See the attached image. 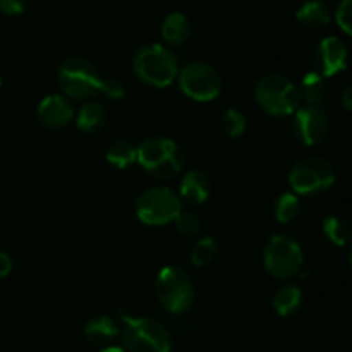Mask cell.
Returning a JSON list of instances; mask_svg holds the SVG:
<instances>
[{"label":"cell","instance_id":"obj_9","mask_svg":"<svg viewBox=\"0 0 352 352\" xmlns=\"http://www.w3.org/2000/svg\"><path fill=\"white\" fill-rule=\"evenodd\" d=\"M336 182V168L329 160L308 157L294 164L289 172V184L296 195H318L332 188Z\"/></svg>","mask_w":352,"mask_h":352},{"label":"cell","instance_id":"obj_1","mask_svg":"<svg viewBox=\"0 0 352 352\" xmlns=\"http://www.w3.org/2000/svg\"><path fill=\"white\" fill-rule=\"evenodd\" d=\"M124 323L122 342L126 352H170L172 337L164 323L150 316H134L126 309H119Z\"/></svg>","mask_w":352,"mask_h":352},{"label":"cell","instance_id":"obj_23","mask_svg":"<svg viewBox=\"0 0 352 352\" xmlns=\"http://www.w3.org/2000/svg\"><path fill=\"white\" fill-rule=\"evenodd\" d=\"M301 203H299L298 195L294 192H282L277 198L274 206L275 219L280 223H289L299 215V208H301Z\"/></svg>","mask_w":352,"mask_h":352},{"label":"cell","instance_id":"obj_21","mask_svg":"<svg viewBox=\"0 0 352 352\" xmlns=\"http://www.w3.org/2000/svg\"><path fill=\"white\" fill-rule=\"evenodd\" d=\"M107 162L117 168H127L136 162V146L126 140H117L107 148Z\"/></svg>","mask_w":352,"mask_h":352},{"label":"cell","instance_id":"obj_2","mask_svg":"<svg viewBox=\"0 0 352 352\" xmlns=\"http://www.w3.org/2000/svg\"><path fill=\"white\" fill-rule=\"evenodd\" d=\"M136 162L157 179H172L184 168V151L168 138H148L136 146Z\"/></svg>","mask_w":352,"mask_h":352},{"label":"cell","instance_id":"obj_10","mask_svg":"<svg viewBox=\"0 0 352 352\" xmlns=\"http://www.w3.org/2000/svg\"><path fill=\"white\" fill-rule=\"evenodd\" d=\"M177 76L182 93L196 102L215 100L222 91V78L219 71L205 62H192Z\"/></svg>","mask_w":352,"mask_h":352},{"label":"cell","instance_id":"obj_17","mask_svg":"<svg viewBox=\"0 0 352 352\" xmlns=\"http://www.w3.org/2000/svg\"><path fill=\"white\" fill-rule=\"evenodd\" d=\"M107 112L105 107L100 102H88L79 109L78 116H76V126L81 133L93 134L98 133L103 126H105Z\"/></svg>","mask_w":352,"mask_h":352},{"label":"cell","instance_id":"obj_18","mask_svg":"<svg viewBox=\"0 0 352 352\" xmlns=\"http://www.w3.org/2000/svg\"><path fill=\"white\" fill-rule=\"evenodd\" d=\"M296 17L306 28H315L316 30V28H323L330 23L332 12H330L329 6L322 0H308L299 7Z\"/></svg>","mask_w":352,"mask_h":352},{"label":"cell","instance_id":"obj_25","mask_svg":"<svg viewBox=\"0 0 352 352\" xmlns=\"http://www.w3.org/2000/svg\"><path fill=\"white\" fill-rule=\"evenodd\" d=\"M220 127L229 138H237L246 131V116L236 109H229L220 117Z\"/></svg>","mask_w":352,"mask_h":352},{"label":"cell","instance_id":"obj_19","mask_svg":"<svg viewBox=\"0 0 352 352\" xmlns=\"http://www.w3.org/2000/svg\"><path fill=\"white\" fill-rule=\"evenodd\" d=\"M302 305V292L298 285L285 284L275 292L274 296V308L280 316L287 318V316L296 315Z\"/></svg>","mask_w":352,"mask_h":352},{"label":"cell","instance_id":"obj_8","mask_svg":"<svg viewBox=\"0 0 352 352\" xmlns=\"http://www.w3.org/2000/svg\"><path fill=\"white\" fill-rule=\"evenodd\" d=\"M302 254L301 244L291 236H274L267 243L263 251V263L268 274L274 275L275 278H292L301 274Z\"/></svg>","mask_w":352,"mask_h":352},{"label":"cell","instance_id":"obj_13","mask_svg":"<svg viewBox=\"0 0 352 352\" xmlns=\"http://www.w3.org/2000/svg\"><path fill=\"white\" fill-rule=\"evenodd\" d=\"M36 117L45 127L58 129L67 126L74 117V105L71 98L62 95H48L40 102L36 109Z\"/></svg>","mask_w":352,"mask_h":352},{"label":"cell","instance_id":"obj_12","mask_svg":"<svg viewBox=\"0 0 352 352\" xmlns=\"http://www.w3.org/2000/svg\"><path fill=\"white\" fill-rule=\"evenodd\" d=\"M315 65L322 78H332L347 65V48L336 36L323 38L315 52Z\"/></svg>","mask_w":352,"mask_h":352},{"label":"cell","instance_id":"obj_5","mask_svg":"<svg viewBox=\"0 0 352 352\" xmlns=\"http://www.w3.org/2000/svg\"><path fill=\"white\" fill-rule=\"evenodd\" d=\"M155 291L162 308L174 315L186 313L195 301L191 277L179 267H164L157 275Z\"/></svg>","mask_w":352,"mask_h":352},{"label":"cell","instance_id":"obj_3","mask_svg":"<svg viewBox=\"0 0 352 352\" xmlns=\"http://www.w3.org/2000/svg\"><path fill=\"white\" fill-rule=\"evenodd\" d=\"M133 69L138 78L155 88L172 85L179 74L177 57L167 47L158 43L144 45L136 52Z\"/></svg>","mask_w":352,"mask_h":352},{"label":"cell","instance_id":"obj_33","mask_svg":"<svg viewBox=\"0 0 352 352\" xmlns=\"http://www.w3.org/2000/svg\"><path fill=\"white\" fill-rule=\"evenodd\" d=\"M0 85H2V79H0Z\"/></svg>","mask_w":352,"mask_h":352},{"label":"cell","instance_id":"obj_24","mask_svg":"<svg viewBox=\"0 0 352 352\" xmlns=\"http://www.w3.org/2000/svg\"><path fill=\"white\" fill-rule=\"evenodd\" d=\"M217 253V241L213 237H203L198 243L195 244L191 251V263L196 268L206 267L208 263H212V260L215 258Z\"/></svg>","mask_w":352,"mask_h":352},{"label":"cell","instance_id":"obj_31","mask_svg":"<svg viewBox=\"0 0 352 352\" xmlns=\"http://www.w3.org/2000/svg\"><path fill=\"white\" fill-rule=\"evenodd\" d=\"M351 93H352V89L351 88H346V91H344V95H342V102H344V107H346V110H351V107H352V103H351Z\"/></svg>","mask_w":352,"mask_h":352},{"label":"cell","instance_id":"obj_28","mask_svg":"<svg viewBox=\"0 0 352 352\" xmlns=\"http://www.w3.org/2000/svg\"><path fill=\"white\" fill-rule=\"evenodd\" d=\"M100 91L110 100H120L126 95V89H124L122 82L116 81V79H103L102 86H100Z\"/></svg>","mask_w":352,"mask_h":352},{"label":"cell","instance_id":"obj_11","mask_svg":"<svg viewBox=\"0 0 352 352\" xmlns=\"http://www.w3.org/2000/svg\"><path fill=\"white\" fill-rule=\"evenodd\" d=\"M292 129L302 144L316 146L329 134V117L320 107H302L294 112Z\"/></svg>","mask_w":352,"mask_h":352},{"label":"cell","instance_id":"obj_15","mask_svg":"<svg viewBox=\"0 0 352 352\" xmlns=\"http://www.w3.org/2000/svg\"><path fill=\"white\" fill-rule=\"evenodd\" d=\"M117 336H119V329L110 316H93L85 325V337L95 346L107 347Z\"/></svg>","mask_w":352,"mask_h":352},{"label":"cell","instance_id":"obj_22","mask_svg":"<svg viewBox=\"0 0 352 352\" xmlns=\"http://www.w3.org/2000/svg\"><path fill=\"white\" fill-rule=\"evenodd\" d=\"M323 234L336 246H346L351 239L349 222L340 217H327L323 220Z\"/></svg>","mask_w":352,"mask_h":352},{"label":"cell","instance_id":"obj_27","mask_svg":"<svg viewBox=\"0 0 352 352\" xmlns=\"http://www.w3.org/2000/svg\"><path fill=\"white\" fill-rule=\"evenodd\" d=\"M352 0H342L340 6L336 10V21L340 30L346 34H351V23H352Z\"/></svg>","mask_w":352,"mask_h":352},{"label":"cell","instance_id":"obj_26","mask_svg":"<svg viewBox=\"0 0 352 352\" xmlns=\"http://www.w3.org/2000/svg\"><path fill=\"white\" fill-rule=\"evenodd\" d=\"M175 227H177L179 234L184 237H195L199 234V229H201V223H199L198 217L195 213H186L181 212L177 215V219L174 220Z\"/></svg>","mask_w":352,"mask_h":352},{"label":"cell","instance_id":"obj_29","mask_svg":"<svg viewBox=\"0 0 352 352\" xmlns=\"http://www.w3.org/2000/svg\"><path fill=\"white\" fill-rule=\"evenodd\" d=\"M24 10V0H0V12L3 16H19Z\"/></svg>","mask_w":352,"mask_h":352},{"label":"cell","instance_id":"obj_7","mask_svg":"<svg viewBox=\"0 0 352 352\" xmlns=\"http://www.w3.org/2000/svg\"><path fill=\"white\" fill-rule=\"evenodd\" d=\"M134 212L146 226H165L177 219L182 212V203L170 188H151L138 196Z\"/></svg>","mask_w":352,"mask_h":352},{"label":"cell","instance_id":"obj_20","mask_svg":"<svg viewBox=\"0 0 352 352\" xmlns=\"http://www.w3.org/2000/svg\"><path fill=\"white\" fill-rule=\"evenodd\" d=\"M298 91L299 100H302L306 103V107H320V103L327 96V86L318 72H308L302 78L301 89H298Z\"/></svg>","mask_w":352,"mask_h":352},{"label":"cell","instance_id":"obj_16","mask_svg":"<svg viewBox=\"0 0 352 352\" xmlns=\"http://www.w3.org/2000/svg\"><path fill=\"white\" fill-rule=\"evenodd\" d=\"M189 34H191V24L182 12H170L162 23V36L168 45L179 47L188 41Z\"/></svg>","mask_w":352,"mask_h":352},{"label":"cell","instance_id":"obj_32","mask_svg":"<svg viewBox=\"0 0 352 352\" xmlns=\"http://www.w3.org/2000/svg\"><path fill=\"white\" fill-rule=\"evenodd\" d=\"M100 352H126L124 351V347H117V346H107V347H103L102 351Z\"/></svg>","mask_w":352,"mask_h":352},{"label":"cell","instance_id":"obj_6","mask_svg":"<svg viewBox=\"0 0 352 352\" xmlns=\"http://www.w3.org/2000/svg\"><path fill=\"white\" fill-rule=\"evenodd\" d=\"M57 79L67 98L74 100L91 98L96 91H100L103 81L95 64L82 57H71L62 62Z\"/></svg>","mask_w":352,"mask_h":352},{"label":"cell","instance_id":"obj_4","mask_svg":"<svg viewBox=\"0 0 352 352\" xmlns=\"http://www.w3.org/2000/svg\"><path fill=\"white\" fill-rule=\"evenodd\" d=\"M254 98L274 117L291 116L298 110L299 91L294 82L280 74H267L254 86Z\"/></svg>","mask_w":352,"mask_h":352},{"label":"cell","instance_id":"obj_14","mask_svg":"<svg viewBox=\"0 0 352 352\" xmlns=\"http://www.w3.org/2000/svg\"><path fill=\"white\" fill-rule=\"evenodd\" d=\"M210 189H212V182H210L208 174L199 168H192L181 181V198L192 205H201L208 199Z\"/></svg>","mask_w":352,"mask_h":352},{"label":"cell","instance_id":"obj_30","mask_svg":"<svg viewBox=\"0 0 352 352\" xmlns=\"http://www.w3.org/2000/svg\"><path fill=\"white\" fill-rule=\"evenodd\" d=\"M12 272V260L6 251H0V278H6Z\"/></svg>","mask_w":352,"mask_h":352}]
</instances>
